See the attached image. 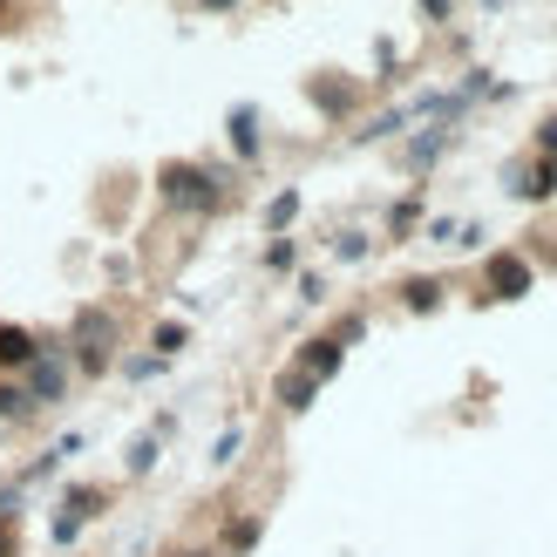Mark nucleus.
<instances>
[{"mask_svg": "<svg viewBox=\"0 0 557 557\" xmlns=\"http://www.w3.org/2000/svg\"><path fill=\"white\" fill-rule=\"evenodd\" d=\"M69 360H75L82 381H102L116 368V313H109V306H82L69 320Z\"/></svg>", "mask_w": 557, "mask_h": 557, "instance_id": "1", "label": "nucleus"}, {"mask_svg": "<svg viewBox=\"0 0 557 557\" xmlns=\"http://www.w3.org/2000/svg\"><path fill=\"white\" fill-rule=\"evenodd\" d=\"M157 190H163V205H177L190 218H211L218 205H225V177H218L211 163H163Z\"/></svg>", "mask_w": 557, "mask_h": 557, "instance_id": "2", "label": "nucleus"}, {"mask_svg": "<svg viewBox=\"0 0 557 557\" xmlns=\"http://www.w3.org/2000/svg\"><path fill=\"white\" fill-rule=\"evenodd\" d=\"M21 387H27V401H35V414H41V408H62L69 387H75V360H69V347H62V341H41V354L27 360Z\"/></svg>", "mask_w": 557, "mask_h": 557, "instance_id": "3", "label": "nucleus"}, {"mask_svg": "<svg viewBox=\"0 0 557 557\" xmlns=\"http://www.w3.org/2000/svg\"><path fill=\"white\" fill-rule=\"evenodd\" d=\"M531 286H537L531 259H517V252H490L483 259V299H523Z\"/></svg>", "mask_w": 557, "mask_h": 557, "instance_id": "4", "label": "nucleus"}, {"mask_svg": "<svg viewBox=\"0 0 557 557\" xmlns=\"http://www.w3.org/2000/svg\"><path fill=\"white\" fill-rule=\"evenodd\" d=\"M341 360H347V347L333 341V333H320V341H299V354H293V368L313 381V387H326L333 374H341Z\"/></svg>", "mask_w": 557, "mask_h": 557, "instance_id": "5", "label": "nucleus"}, {"mask_svg": "<svg viewBox=\"0 0 557 557\" xmlns=\"http://www.w3.org/2000/svg\"><path fill=\"white\" fill-rule=\"evenodd\" d=\"M504 184H510V198L544 205V198H557V163H550V157H537V163H510Z\"/></svg>", "mask_w": 557, "mask_h": 557, "instance_id": "6", "label": "nucleus"}, {"mask_svg": "<svg viewBox=\"0 0 557 557\" xmlns=\"http://www.w3.org/2000/svg\"><path fill=\"white\" fill-rule=\"evenodd\" d=\"M35 354H41V333H35V326H14V320H0V374H8V381H21Z\"/></svg>", "mask_w": 557, "mask_h": 557, "instance_id": "7", "label": "nucleus"}, {"mask_svg": "<svg viewBox=\"0 0 557 557\" xmlns=\"http://www.w3.org/2000/svg\"><path fill=\"white\" fill-rule=\"evenodd\" d=\"M456 136H462L456 123H429L422 136H408V171H435V163L456 150Z\"/></svg>", "mask_w": 557, "mask_h": 557, "instance_id": "8", "label": "nucleus"}, {"mask_svg": "<svg viewBox=\"0 0 557 557\" xmlns=\"http://www.w3.org/2000/svg\"><path fill=\"white\" fill-rule=\"evenodd\" d=\"M225 136H232V150H238L245 163H259V150H265V136H259V102H232Z\"/></svg>", "mask_w": 557, "mask_h": 557, "instance_id": "9", "label": "nucleus"}, {"mask_svg": "<svg viewBox=\"0 0 557 557\" xmlns=\"http://www.w3.org/2000/svg\"><path fill=\"white\" fill-rule=\"evenodd\" d=\"M313 395H320V387L306 381L299 368H278V381H272V401L286 408V414H306V408H313Z\"/></svg>", "mask_w": 557, "mask_h": 557, "instance_id": "10", "label": "nucleus"}, {"mask_svg": "<svg viewBox=\"0 0 557 557\" xmlns=\"http://www.w3.org/2000/svg\"><path fill=\"white\" fill-rule=\"evenodd\" d=\"M306 96H313V102L326 109V116H347V109H354V82H333V75H313V82H306Z\"/></svg>", "mask_w": 557, "mask_h": 557, "instance_id": "11", "label": "nucleus"}, {"mask_svg": "<svg viewBox=\"0 0 557 557\" xmlns=\"http://www.w3.org/2000/svg\"><path fill=\"white\" fill-rule=\"evenodd\" d=\"M62 510H75L82 523H96V517L109 510V490H102V483H69V496H62Z\"/></svg>", "mask_w": 557, "mask_h": 557, "instance_id": "12", "label": "nucleus"}, {"mask_svg": "<svg viewBox=\"0 0 557 557\" xmlns=\"http://www.w3.org/2000/svg\"><path fill=\"white\" fill-rule=\"evenodd\" d=\"M184 347H190V326H184V320H157V326H150V354H157V360H177Z\"/></svg>", "mask_w": 557, "mask_h": 557, "instance_id": "13", "label": "nucleus"}, {"mask_svg": "<svg viewBox=\"0 0 557 557\" xmlns=\"http://www.w3.org/2000/svg\"><path fill=\"white\" fill-rule=\"evenodd\" d=\"M157 456H163V442H157V435L144 429V435H129V456H123V469H129V476H136V483H144V476H150V469H157Z\"/></svg>", "mask_w": 557, "mask_h": 557, "instance_id": "14", "label": "nucleus"}, {"mask_svg": "<svg viewBox=\"0 0 557 557\" xmlns=\"http://www.w3.org/2000/svg\"><path fill=\"white\" fill-rule=\"evenodd\" d=\"M422 232V190H408V198L387 211V238H414Z\"/></svg>", "mask_w": 557, "mask_h": 557, "instance_id": "15", "label": "nucleus"}, {"mask_svg": "<svg viewBox=\"0 0 557 557\" xmlns=\"http://www.w3.org/2000/svg\"><path fill=\"white\" fill-rule=\"evenodd\" d=\"M401 129H408V102L401 109H381L368 129H354V144H387V136H401Z\"/></svg>", "mask_w": 557, "mask_h": 557, "instance_id": "16", "label": "nucleus"}, {"mask_svg": "<svg viewBox=\"0 0 557 557\" xmlns=\"http://www.w3.org/2000/svg\"><path fill=\"white\" fill-rule=\"evenodd\" d=\"M401 306H408V313H435V306H442V278H408V286H401Z\"/></svg>", "mask_w": 557, "mask_h": 557, "instance_id": "17", "label": "nucleus"}, {"mask_svg": "<svg viewBox=\"0 0 557 557\" xmlns=\"http://www.w3.org/2000/svg\"><path fill=\"white\" fill-rule=\"evenodd\" d=\"M259 531H265L259 517H232V523H225V550H218V557H245V550L259 544Z\"/></svg>", "mask_w": 557, "mask_h": 557, "instance_id": "18", "label": "nucleus"}, {"mask_svg": "<svg viewBox=\"0 0 557 557\" xmlns=\"http://www.w3.org/2000/svg\"><path fill=\"white\" fill-rule=\"evenodd\" d=\"M82 531H89V523H82L75 510H54V517H48V537H54V550H62V557L82 544Z\"/></svg>", "mask_w": 557, "mask_h": 557, "instance_id": "19", "label": "nucleus"}, {"mask_svg": "<svg viewBox=\"0 0 557 557\" xmlns=\"http://www.w3.org/2000/svg\"><path fill=\"white\" fill-rule=\"evenodd\" d=\"M293 218H299V190H278V198L265 205V232H272V238H286Z\"/></svg>", "mask_w": 557, "mask_h": 557, "instance_id": "20", "label": "nucleus"}, {"mask_svg": "<svg viewBox=\"0 0 557 557\" xmlns=\"http://www.w3.org/2000/svg\"><path fill=\"white\" fill-rule=\"evenodd\" d=\"M368 252H374V238H368V232H341V238H333V259H341V265H360Z\"/></svg>", "mask_w": 557, "mask_h": 557, "instance_id": "21", "label": "nucleus"}, {"mask_svg": "<svg viewBox=\"0 0 557 557\" xmlns=\"http://www.w3.org/2000/svg\"><path fill=\"white\" fill-rule=\"evenodd\" d=\"M238 449H245V429L232 422L225 435H218V442H211V462H218V469H232V462H238Z\"/></svg>", "mask_w": 557, "mask_h": 557, "instance_id": "22", "label": "nucleus"}, {"mask_svg": "<svg viewBox=\"0 0 557 557\" xmlns=\"http://www.w3.org/2000/svg\"><path fill=\"white\" fill-rule=\"evenodd\" d=\"M293 265H299V245L293 238H272L265 245V272H293Z\"/></svg>", "mask_w": 557, "mask_h": 557, "instance_id": "23", "label": "nucleus"}, {"mask_svg": "<svg viewBox=\"0 0 557 557\" xmlns=\"http://www.w3.org/2000/svg\"><path fill=\"white\" fill-rule=\"evenodd\" d=\"M163 368H171V360H157V354H129V360H123V374H129V381H157Z\"/></svg>", "mask_w": 557, "mask_h": 557, "instance_id": "24", "label": "nucleus"}, {"mask_svg": "<svg viewBox=\"0 0 557 557\" xmlns=\"http://www.w3.org/2000/svg\"><path fill=\"white\" fill-rule=\"evenodd\" d=\"M54 469H62V456H54V449H41L35 462H27V469H21V483H27V490H35V483H48V476H54Z\"/></svg>", "mask_w": 557, "mask_h": 557, "instance_id": "25", "label": "nucleus"}, {"mask_svg": "<svg viewBox=\"0 0 557 557\" xmlns=\"http://www.w3.org/2000/svg\"><path fill=\"white\" fill-rule=\"evenodd\" d=\"M333 341H341V347H354V341H368V320H360V313H347L341 326H333Z\"/></svg>", "mask_w": 557, "mask_h": 557, "instance_id": "26", "label": "nucleus"}, {"mask_svg": "<svg viewBox=\"0 0 557 557\" xmlns=\"http://www.w3.org/2000/svg\"><path fill=\"white\" fill-rule=\"evenodd\" d=\"M299 299L320 306V299H326V278H320V272H299Z\"/></svg>", "mask_w": 557, "mask_h": 557, "instance_id": "27", "label": "nucleus"}, {"mask_svg": "<svg viewBox=\"0 0 557 557\" xmlns=\"http://www.w3.org/2000/svg\"><path fill=\"white\" fill-rule=\"evenodd\" d=\"M0 557H21V523L0 517Z\"/></svg>", "mask_w": 557, "mask_h": 557, "instance_id": "28", "label": "nucleus"}, {"mask_svg": "<svg viewBox=\"0 0 557 557\" xmlns=\"http://www.w3.org/2000/svg\"><path fill=\"white\" fill-rule=\"evenodd\" d=\"M537 157H550V163H557V116L537 129Z\"/></svg>", "mask_w": 557, "mask_h": 557, "instance_id": "29", "label": "nucleus"}, {"mask_svg": "<svg viewBox=\"0 0 557 557\" xmlns=\"http://www.w3.org/2000/svg\"><path fill=\"white\" fill-rule=\"evenodd\" d=\"M429 238L435 245H456V218H429Z\"/></svg>", "mask_w": 557, "mask_h": 557, "instance_id": "30", "label": "nucleus"}, {"mask_svg": "<svg viewBox=\"0 0 557 557\" xmlns=\"http://www.w3.org/2000/svg\"><path fill=\"white\" fill-rule=\"evenodd\" d=\"M414 8H422L429 21H449V14H456V0H414Z\"/></svg>", "mask_w": 557, "mask_h": 557, "instance_id": "31", "label": "nucleus"}, {"mask_svg": "<svg viewBox=\"0 0 557 557\" xmlns=\"http://www.w3.org/2000/svg\"><path fill=\"white\" fill-rule=\"evenodd\" d=\"M205 14H232V8H245V0H198Z\"/></svg>", "mask_w": 557, "mask_h": 557, "instance_id": "32", "label": "nucleus"}, {"mask_svg": "<svg viewBox=\"0 0 557 557\" xmlns=\"http://www.w3.org/2000/svg\"><path fill=\"white\" fill-rule=\"evenodd\" d=\"M184 557H218V550H184Z\"/></svg>", "mask_w": 557, "mask_h": 557, "instance_id": "33", "label": "nucleus"}, {"mask_svg": "<svg viewBox=\"0 0 557 557\" xmlns=\"http://www.w3.org/2000/svg\"><path fill=\"white\" fill-rule=\"evenodd\" d=\"M8 435H14V429H0V442H8Z\"/></svg>", "mask_w": 557, "mask_h": 557, "instance_id": "34", "label": "nucleus"}, {"mask_svg": "<svg viewBox=\"0 0 557 557\" xmlns=\"http://www.w3.org/2000/svg\"><path fill=\"white\" fill-rule=\"evenodd\" d=\"M490 8H504V0H490Z\"/></svg>", "mask_w": 557, "mask_h": 557, "instance_id": "35", "label": "nucleus"}]
</instances>
